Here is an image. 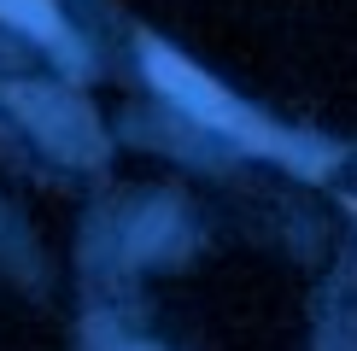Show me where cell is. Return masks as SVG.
I'll return each instance as SVG.
<instances>
[{
    "label": "cell",
    "mask_w": 357,
    "mask_h": 351,
    "mask_svg": "<svg viewBox=\"0 0 357 351\" xmlns=\"http://www.w3.org/2000/svg\"><path fill=\"white\" fill-rule=\"evenodd\" d=\"M0 100H6V106L36 129V141L47 146V153H59L65 164H100V158H106V135H100L94 111H88L77 94L47 88V82H6Z\"/></svg>",
    "instance_id": "1"
},
{
    "label": "cell",
    "mask_w": 357,
    "mask_h": 351,
    "mask_svg": "<svg viewBox=\"0 0 357 351\" xmlns=\"http://www.w3.org/2000/svg\"><path fill=\"white\" fill-rule=\"evenodd\" d=\"M146 58V77H153L158 88H165L170 100H182V106L199 117V123H217V129H241V111H234V100L222 94V88L211 77H199V70L188 65V58H176L170 47H158V41H146L141 47Z\"/></svg>",
    "instance_id": "2"
},
{
    "label": "cell",
    "mask_w": 357,
    "mask_h": 351,
    "mask_svg": "<svg viewBox=\"0 0 357 351\" xmlns=\"http://www.w3.org/2000/svg\"><path fill=\"white\" fill-rule=\"evenodd\" d=\"M0 18L18 24V29H29V36H41V41L59 36V12H53V0H0Z\"/></svg>",
    "instance_id": "3"
}]
</instances>
